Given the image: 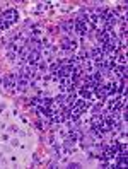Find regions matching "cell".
Wrapping results in <instances>:
<instances>
[{
	"instance_id": "cell-1",
	"label": "cell",
	"mask_w": 128,
	"mask_h": 169,
	"mask_svg": "<svg viewBox=\"0 0 128 169\" xmlns=\"http://www.w3.org/2000/svg\"><path fill=\"white\" fill-rule=\"evenodd\" d=\"M2 19H4V24H7V26H9V24H10V22L17 21V12H15V10H12V9H10V10H7L5 14L2 15Z\"/></svg>"
}]
</instances>
